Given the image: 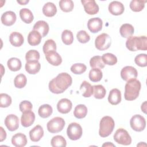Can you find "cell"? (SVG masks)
Instances as JSON below:
<instances>
[{
    "instance_id": "cell-29",
    "label": "cell",
    "mask_w": 147,
    "mask_h": 147,
    "mask_svg": "<svg viewBox=\"0 0 147 147\" xmlns=\"http://www.w3.org/2000/svg\"><path fill=\"white\" fill-rule=\"evenodd\" d=\"M20 16L21 20L26 24L31 23L34 18L32 12L27 8H24L20 10Z\"/></svg>"
},
{
    "instance_id": "cell-3",
    "label": "cell",
    "mask_w": 147,
    "mask_h": 147,
    "mask_svg": "<svg viewBox=\"0 0 147 147\" xmlns=\"http://www.w3.org/2000/svg\"><path fill=\"white\" fill-rule=\"evenodd\" d=\"M126 47L130 51L147 50V38L145 36H130L126 41Z\"/></svg>"
},
{
    "instance_id": "cell-52",
    "label": "cell",
    "mask_w": 147,
    "mask_h": 147,
    "mask_svg": "<svg viewBox=\"0 0 147 147\" xmlns=\"http://www.w3.org/2000/svg\"><path fill=\"white\" fill-rule=\"evenodd\" d=\"M102 146H115V145L111 143V142H106L105 144H103L102 145Z\"/></svg>"
},
{
    "instance_id": "cell-43",
    "label": "cell",
    "mask_w": 147,
    "mask_h": 147,
    "mask_svg": "<svg viewBox=\"0 0 147 147\" xmlns=\"http://www.w3.org/2000/svg\"><path fill=\"white\" fill-rule=\"evenodd\" d=\"M87 69V67L83 63H76L73 64L71 67V71L76 75H80L84 73Z\"/></svg>"
},
{
    "instance_id": "cell-23",
    "label": "cell",
    "mask_w": 147,
    "mask_h": 147,
    "mask_svg": "<svg viewBox=\"0 0 147 147\" xmlns=\"http://www.w3.org/2000/svg\"><path fill=\"white\" fill-rule=\"evenodd\" d=\"M24 39L23 36L17 32H12L10 34L9 41L14 47H19L21 46L24 43Z\"/></svg>"
},
{
    "instance_id": "cell-21",
    "label": "cell",
    "mask_w": 147,
    "mask_h": 147,
    "mask_svg": "<svg viewBox=\"0 0 147 147\" xmlns=\"http://www.w3.org/2000/svg\"><path fill=\"white\" fill-rule=\"evenodd\" d=\"M11 144L16 147H24L27 144L26 136L21 133H17L12 137Z\"/></svg>"
},
{
    "instance_id": "cell-37",
    "label": "cell",
    "mask_w": 147,
    "mask_h": 147,
    "mask_svg": "<svg viewBox=\"0 0 147 147\" xmlns=\"http://www.w3.org/2000/svg\"><path fill=\"white\" fill-rule=\"evenodd\" d=\"M101 57L105 64H107L109 65H114L117 63V58L113 53H105L102 55Z\"/></svg>"
},
{
    "instance_id": "cell-28",
    "label": "cell",
    "mask_w": 147,
    "mask_h": 147,
    "mask_svg": "<svg viewBox=\"0 0 147 147\" xmlns=\"http://www.w3.org/2000/svg\"><path fill=\"white\" fill-rule=\"evenodd\" d=\"M80 90L82 92L83 96L89 98L93 94V86H92L90 83L84 80L80 85Z\"/></svg>"
},
{
    "instance_id": "cell-18",
    "label": "cell",
    "mask_w": 147,
    "mask_h": 147,
    "mask_svg": "<svg viewBox=\"0 0 147 147\" xmlns=\"http://www.w3.org/2000/svg\"><path fill=\"white\" fill-rule=\"evenodd\" d=\"M45 55V58L48 62L54 66H58L62 63V59L60 55L55 51L49 52Z\"/></svg>"
},
{
    "instance_id": "cell-17",
    "label": "cell",
    "mask_w": 147,
    "mask_h": 147,
    "mask_svg": "<svg viewBox=\"0 0 147 147\" xmlns=\"http://www.w3.org/2000/svg\"><path fill=\"white\" fill-rule=\"evenodd\" d=\"M17 17L14 12L12 11H7L3 13L1 16V22L5 26H11L16 21Z\"/></svg>"
},
{
    "instance_id": "cell-1",
    "label": "cell",
    "mask_w": 147,
    "mask_h": 147,
    "mask_svg": "<svg viewBox=\"0 0 147 147\" xmlns=\"http://www.w3.org/2000/svg\"><path fill=\"white\" fill-rule=\"evenodd\" d=\"M72 83V77L66 72L59 74L49 83V90L53 94L64 92Z\"/></svg>"
},
{
    "instance_id": "cell-19",
    "label": "cell",
    "mask_w": 147,
    "mask_h": 147,
    "mask_svg": "<svg viewBox=\"0 0 147 147\" xmlns=\"http://www.w3.org/2000/svg\"><path fill=\"white\" fill-rule=\"evenodd\" d=\"M44 136V130L41 126L38 125L29 131V137L33 142H38Z\"/></svg>"
},
{
    "instance_id": "cell-10",
    "label": "cell",
    "mask_w": 147,
    "mask_h": 147,
    "mask_svg": "<svg viewBox=\"0 0 147 147\" xmlns=\"http://www.w3.org/2000/svg\"><path fill=\"white\" fill-rule=\"evenodd\" d=\"M137 76L138 72L137 69L132 66H126L121 69V76L126 82L131 79H136Z\"/></svg>"
},
{
    "instance_id": "cell-32",
    "label": "cell",
    "mask_w": 147,
    "mask_h": 147,
    "mask_svg": "<svg viewBox=\"0 0 147 147\" xmlns=\"http://www.w3.org/2000/svg\"><path fill=\"white\" fill-rule=\"evenodd\" d=\"M87 114V108L84 105H78L74 109V115L78 119L84 118Z\"/></svg>"
},
{
    "instance_id": "cell-2",
    "label": "cell",
    "mask_w": 147,
    "mask_h": 147,
    "mask_svg": "<svg viewBox=\"0 0 147 147\" xmlns=\"http://www.w3.org/2000/svg\"><path fill=\"white\" fill-rule=\"evenodd\" d=\"M141 87V84L140 82L136 79L127 81L125 86V99L127 100L136 99L139 95Z\"/></svg>"
},
{
    "instance_id": "cell-12",
    "label": "cell",
    "mask_w": 147,
    "mask_h": 147,
    "mask_svg": "<svg viewBox=\"0 0 147 147\" xmlns=\"http://www.w3.org/2000/svg\"><path fill=\"white\" fill-rule=\"evenodd\" d=\"M5 125L10 131L16 130L19 127L18 117L14 114L8 115L5 119Z\"/></svg>"
},
{
    "instance_id": "cell-36",
    "label": "cell",
    "mask_w": 147,
    "mask_h": 147,
    "mask_svg": "<svg viewBox=\"0 0 147 147\" xmlns=\"http://www.w3.org/2000/svg\"><path fill=\"white\" fill-rule=\"evenodd\" d=\"M146 1L142 0H133L130 3V8L135 12H139L143 10L145 7V3Z\"/></svg>"
},
{
    "instance_id": "cell-11",
    "label": "cell",
    "mask_w": 147,
    "mask_h": 147,
    "mask_svg": "<svg viewBox=\"0 0 147 147\" xmlns=\"http://www.w3.org/2000/svg\"><path fill=\"white\" fill-rule=\"evenodd\" d=\"M84 10L89 15H94L98 13L99 8L94 0H82Z\"/></svg>"
},
{
    "instance_id": "cell-6",
    "label": "cell",
    "mask_w": 147,
    "mask_h": 147,
    "mask_svg": "<svg viewBox=\"0 0 147 147\" xmlns=\"http://www.w3.org/2000/svg\"><path fill=\"white\" fill-rule=\"evenodd\" d=\"M114 141L121 145H129L131 143V138L129 133L123 128H119L114 134Z\"/></svg>"
},
{
    "instance_id": "cell-46",
    "label": "cell",
    "mask_w": 147,
    "mask_h": 147,
    "mask_svg": "<svg viewBox=\"0 0 147 147\" xmlns=\"http://www.w3.org/2000/svg\"><path fill=\"white\" fill-rule=\"evenodd\" d=\"M136 64L141 67H145L147 65V55L145 53H141L137 55L134 59Z\"/></svg>"
},
{
    "instance_id": "cell-20",
    "label": "cell",
    "mask_w": 147,
    "mask_h": 147,
    "mask_svg": "<svg viewBox=\"0 0 147 147\" xmlns=\"http://www.w3.org/2000/svg\"><path fill=\"white\" fill-rule=\"evenodd\" d=\"M33 28V30L37 31L41 34L42 37L47 36L49 30V27L48 23L42 20H40L36 22Z\"/></svg>"
},
{
    "instance_id": "cell-24",
    "label": "cell",
    "mask_w": 147,
    "mask_h": 147,
    "mask_svg": "<svg viewBox=\"0 0 147 147\" xmlns=\"http://www.w3.org/2000/svg\"><path fill=\"white\" fill-rule=\"evenodd\" d=\"M42 36L41 34L36 30H33L29 32L28 36V42L32 46L38 45L41 41Z\"/></svg>"
},
{
    "instance_id": "cell-39",
    "label": "cell",
    "mask_w": 147,
    "mask_h": 147,
    "mask_svg": "<svg viewBox=\"0 0 147 147\" xmlns=\"http://www.w3.org/2000/svg\"><path fill=\"white\" fill-rule=\"evenodd\" d=\"M90 65L91 68H103L105 66V64L102 60V57L100 56H95L91 58L90 61Z\"/></svg>"
},
{
    "instance_id": "cell-14",
    "label": "cell",
    "mask_w": 147,
    "mask_h": 147,
    "mask_svg": "<svg viewBox=\"0 0 147 147\" xmlns=\"http://www.w3.org/2000/svg\"><path fill=\"white\" fill-rule=\"evenodd\" d=\"M35 120V114L31 110L22 113L21 118V123L22 126L28 127L30 126Z\"/></svg>"
},
{
    "instance_id": "cell-34",
    "label": "cell",
    "mask_w": 147,
    "mask_h": 147,
    "mask_svg": "<svg viewBox=\"0 0 147 147\" xmlns=\"http://www.w3.org/2000/svg\"><path fill=\"white\" fill-rule=\"evenodd\" d=\"M93 94L95 98L98 99H103L106 95V90L102 85H95L93 86Z\"/></svg>"
},
{
    "instance_id": "cell-5",
    "label": "cell",
    "mask_w": 147,
    "mask_h": 147,
    "mask_svg": "<svg viewBox=\"0 0 147 147\" xmlns=\"http://www.w3.org/2000/svg\"><path fill=\"white\" fill-rule=\"evenodd\" d=\"M65 126V121L63 118L56 117L51 119L47 125V130L51 133H57L61 131Z\"/></svg>"
},
{
    "instance_id": "cell-27",
    "label": "cell",
    "mask_w": 147,
    "mask_h": 147,
    "mask_svg": "<svg viewBox=\"0 0 147 147\" xmlns=\"http://www.w3.org/2000/svg\"><path fill=\"white\" fill-rule=\"evenodd\" d=\"M134 32V27L132 25L129 24H124L121 25L119 33L121 36L123 38H128L131 36Z\"/></svg>"
},
{
    "instance_id": "cell-31",
    "label": "cell",
    "mask_w": 147,
    "mask_h": 147,
    "mask_svg": "<svg viewBox=\"0 0 147 147\" xmlns=\"http://www.w3.org/2000/svg\"><path fill=\"white\" fill-rule=\"evenodd\" d=\"M53 112L52 107L48 104H44L40 106L38 113L40 117L42 118H47L49 117Z\"/></svg>"
},
{
    "instance_id": "cell-7",
    "label": "cell",
    "mask_w": 147,
    "mask_h": 147,
    "mask_svg": "<svg viewBox=\"0 0 147 147\" xmlns=\"http://www.w3.org/2000/svg\"><path fill=\"white\" fill-rule=\"evenodd\" d=\"M111 44L110 36L107 33H102L98 36L95 40V45L99 51H105L109 48Z\"/></svg>"
},
{
    "instance_id": "cell-38",
    "label": "cell",
    "mask_w": 147,
    "mask_h": 147,
    "mask_svg": "<svg viewBox=\"0 0 147 147\" xmlns=\"http://www.w3.org/2000/svg\"><path fill=\"white\" fill-rule=\"evenodd\" d=\"M27 83V79L26 76L23 74H18L16 76L14 80V84L16 88H22L24 87Z\"/></svg>"
},
{
    "instance_id": "cell-25",
    "label": "cell",
    "mask_w": 147,
    "mask_h": 147,
    "mask_svg": "<svg viewBox=\"0 0 147 147\" xmlns=\"http://www.w3.org/2000/svg\"><path fill=\"white\" fill-rule=\"evenodd\" d=\"M41 68V64L38 61H26L25 70L29 74L34 75L38 73Z\"/></svg>"
},
{
    "instance_id": "cell-15",
    "label": "cell",
    "mask_w": 147,
    "mask_h": 147,
    "mask_svg": "<svg viewBox=\"0 0 147 147\" xmlns=\"http://www.w3.org/2000/svg\"><path fill=\"white\" fill-rule=\"evenodd\" d=\"M72 103L70 100L67 98L60 99L57 104V109L61 114H67L72 109Z\"/></svg>"
},
{
    "instance_id": "cell-49",
    "label": "cell",
    "mask_w": 147,
    "mask_h": 147,
    "mask_svg": "<svg viewBox=\"0 0 147 147\" xmlns=\"http://www.w3.org/2000/svg\"><path fill=\"white\" fill-rule=\"evenodd\" d=\"M1 129V136H0V141L2 142L6 138V131L3 129L2 127H0Z\"/></svg>"
},
{
    "instance_id": "cell-22",
    "label": "cell",
    "mask_w": 147,
    "mask_h": 147,
    "mask_svg": "<svg viewBox=\"0 0 147 147\" xmlns=\"http://www.w3.org/2000/svg\"><path fill=\"white\" fill-rule=\"evenodd\" d=\"M108 101L112 105H117L121 101V92L117 88L112 89L108 96Z\"/></svg>"
},
{
    "instance_id": "cell-26",
    "label": "cell",
    "mask_w": 147,
    "mask_h": 147,
    "mask_svg": "<svg viewBox=\"0 0 147 147\" xmlns=\"http://www.w3.org/2000/svg\"><path fill=\"white\" fill-rule=\"evenodd\" d=\"M56 6L52 2H47L42 7V13L46 17H53L56 14Z\"/></svg>"
},
{
    "instance_id": "cell-33",
    "label": "cell",
    "mask_w": 147,
    "mask_h": 147,
    "mask_svg": "<svg viewBox=\"0 0 147 147\" xmlns=\"http://www.w3.org/2000/svg\"><path fill=\"white\" fill-rule=\"evenodd\" d=\"M103 76V74L102 71L99 68H94L91 69L90 71L88 77L91 81L93 82H99Z\"/></svg>"
},
{
    "instance_id": "cell-51",
    "label": "cell",
    "mask_w": 147,
    "mask_h": 147,
    "mask_svg": "<svg viewBox=\"0 0 147 147\" xmlns=\"http://www.w3.org/2000/svg\"><path fill=\"white\" fill-rule=\"evenodd\" d=\"M17 2L21 5H25L26 3H28L29 2V0H28V1H17Z\"/></svg>"
},
{
    "instance_id": "cell-44",
    "label": "cell",
    "mask_w": 147,
    "mask_h": 147,
    "mask_svg": "<svg viewBox=\"0 0 147 147\" xmlns=\"http://www.w3.org/2000/svg\"><path fill=\"white\" fill-rule=\"evenodd\" d=\"M40 55L39 52L34 49L29 50L28 51L25 55V59L26 61H38Z\"/></svg>"
},
{
    "instance_id": "cell-35",
    "label": "cell",
    "mask_w": 147,
    "mask_h": 147,
    "mask_svg": "<svg viewBox=\"0 0 147 147\" xmlns=\"http://www.w3.org/2000/svg\"><path fill=\"white\" fill-rule=\"evenodd\" d=\"M60 9L64 12H70L72 11L74 3L72 0H61L59 2Z\"/></svg>"
},
{
    "instance_id": "cell-40",
    "label": "cell",
    "mask_w": 147,
    "mask_h": 147,
    "mask_svg": "<svg viewBox=\"0 0 147 147\" xmlns=\"http://www.w3.org/2000/svg\"><path fill=\"white\" fill-rule=\"evenodd\" d=\"M51 144L53 147H65L67 145V142L65 139L62 136L59 135L54 136L51 140Z\"/></svg>"
},
{
    "instance_id": "cell-4",
    "label": "cell",
    "mask_w": 147,
    "mask_h": 147,
    "mask_svg": "<svg viewBox=\"0 0 147 147\" xmlns=\"http://www.w3.org/2000/svg\"><path fill=\"white\" fill-rule=\"evenodd\" d=\"M115 123L113 118L105 116L100 121L99 134L101 137H107L113 132Z\"/></svg>"
},
{
    "instance_id": "cell-16",
    "label": "cell",
    "mask_w": 147,
    "mask_h": 147,
    "mask_svg": "<svg viewBox=\"0 0 147 147\" xmlns=\"http://www.w3.org/2000/svg\"><path fill=\"white\" fill-rule=\"evenodd\" d=\"M109 12L114 16H119L122 14L124 10L125 7L119 1H112L109 5Z\"/></svg>"
},
{
    "instance_id": "cell-8",
    "label": "cell",
    "mask_w": 147,
    "mask_h": 147,
    "mask_svg": "<svg viewBox=\"0 0 147 147\" xmlns=\"http://www.w3.org/2000/svg\"><path fill=\"white\" fill-rule=\"evenodd\" d=\"M82 127L79 123L72 122L69 124L67 130V134L70 140L74 141L79 140L82 137Z\"/></svg>"
},
{
    "instance_id": "cell-48",
    "label": "cell",
    "mask_w": 147,
    "mask_h": 147,
    "mask_svg": "<svg viewBox=\"0 0 147 147\" xmlns=\"http://www.w3.org/2000/svg\"><path fill=\"white\" fill-rule=\"evenodd\" d=\"M20 110L22 112H25L28 111H30L33 108V105L32 103L28 100H24L22 101L19 105Z\"/></svg>"
},
{
    "instance_id": "cell-9",
    "label": "cell",
    "mask_w": 147,
    "mask_h": 147,
    "mask_svg": "<svg viewBox=\"0 0 147 147\" xmlns=\"http://www.w3.org/2000/svg\"><path fill=\"white\" fill-rule=\"evenodd\" d=\"M130 125L133 130L136 131H141L146 126V121L144 117L140 114L133 115L130 121Z\"/></svg>"
},
{
    "instance_id": "cell-13",
    "label": "cell",
    "mask_w": 147,
    "mask_h": 147,
    "mask_svg": "<svg viewBox=\"0 0 147 147\" xmlns=\"http://www.w3.org/2000/svg\"><path fill=\"white\" fill-rule=\"evenodd\" d=\"M103 21L102 20L98 17L92 18L88 21L87 22V28L89 30L93 33H95L102 29Z\"/></svg>"
},
{
    "instance_id": "cell-42",
    "label": "cell",
    "mask_w": 147,
    "mask_h": 147,
    "mask_svg": "<svg viewBox=\"0 0 147 147\" xmlns=\"http://www.w3.org/2000/svg\"><path fill=\"white\" fill-rule=\"evenodd\" d=\"M42 50H43V52L45 54H46L47 53L51 52V51H56V44L55 41L54 40H53L52 39L47 40L45 42V43L43 45Z\"/></svg>"
},
{
    "instance_id": "cell-50",
    "label": "cell",
    "mask_w": 147,
    "mask_h": 147,
    "mask_svg": "<svg viewBox=\"0 0 147 147\" xmlns=\"http://www.w3.org/2000/svg\"><path fill=\"white\" fill-rule=\"evenodd\" d=\"M141 110L145 114L146 113V101H145L141 105Z\"/></svg>"
},
{
    "instance_id": "cell-41",
    "label": "cell",
    "mask_w": 147,
    "mask_h": 147,
    "mask_svg": "<svg viewBox=\"0 0 147 147\" xmlns=\"http://www.w3.org/2000/svg\"><path fill=\"white\" fill-rule=\"evenodd\" d=\"M61 40L65 45H69L72 44L74 41L72 32L69 30H64L61 34Z\"/></svg>"
},
{
    "instance_id": "cell-30",
    "label": "cell",
    "mask_w": 147,
    "mask_h": 147,
    "mask_svg": "<svg viewBox=\"0 0 147 147\" xmlns=\"http://www.w3.org/2000/svg\"><path fill=\"white\" fill-rule=\"evenodd\" d=\"M7 65L9 69L14 72L19 71L22 66L21 60L17 57H11L9 59L7 62Z\"/></svg>"
},
{
    "instance_id": "cell-45",
    "label": "cell",
    "mask_w": 147,
    "mask_h": 147,
    "mask_svg": "<svg viewBox=\"0 0 147 147\" xmlns=\"http://www.w3.org/2000/svg\"><path fill=\"white\" fill-rule=\"evenodd\" d=\"M11 98L7 94L1 93L0 94V107H7L11 103Z\"/></svg>"
},
{
    "instance_id": "cell-47",
    "label": "cell",
    "mask_w": 147,
    "mask_h": 147,
    "mask_svg": "<svg viewBox=\"0 0 147 147\" xmlns=\"http://www.w3.org/2000/svg\"><path fill=\"white\" fill-rule=\"evenodd\" d=\"M76 37L78 41L82 44H85L88 42L90 40V37L89 34L85 30H80L76 34Z\"/></svg>"
}]
</instances>
